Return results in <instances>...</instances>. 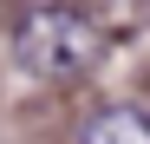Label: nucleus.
Masks as SVG:
<instances>
[{
    "instance_id": "nucleus-1",
    "label": "nucleus",
    "mask_w": 150,
    "mask_h": 144,
    "mask_svg": "<svg viewBox=\"0 0 150 144\" xmlns=\"http://www.w3.org/2000/svg\"><path fill=\"white\" fill-rule=\"evenodd\" d=\"M20 59H26L33 79H79L98 59V33L79 13H65V7H39L20 26Z\"/></svg>"
},
{
    "instance_id": "nucleus-2",
    "label": "nucleus",
    "mask_w": 150,
    "mask_h": 144,
    "mask_svg": "<svg viewBox=\"0 0 150 144\" xmlns=\"http://www.w3.org/2000/svg\"><path fill=\"white\" fill-rule=\"evenodd\" d=\"M79 138L85 144H150V118L137 105H111V111H98Z\"/></svg>"
}]
</instances>
